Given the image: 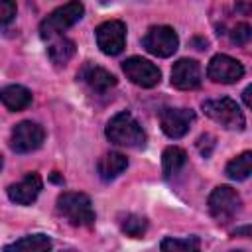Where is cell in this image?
I'll return each mask as SVG.
<instances>
[{"label":"cell","instance_id":"cell-1","mask_svg":"<svg viewBox=\"0 0 252 252\" xmlns=\"http://www.w3.org/2000/svg\"><path fill=\"white\" fill-rule=\"evenodd\" d=\"M106 138L122 148H144L146 146V132L138 124V120L130 112H118L114 114L104 130Z\"/></svg>","mask_w":252,"mask_h":252},{"label":"cell","instance_id":"cell-2","mask_svg":"<svg viewBox=\"0 0 252 252\" xmlns=\"http://www.w3.org/2000/svg\"><path fill=\"white\" fill-rule=\"evenodd\" d=\"M57 211L73 226H93L96 219L93 203L85 193H75V191L61 193L57 197Z\"/></svg>","mask_w":252,"mask_h":252},{"label":"cell","instance_id":"cell-3","mask_svg":"<svg viewBox=\"0 0 252 252\" xmlns=\"http://www.w3.org/2000/svg\"><path fill=\"white\" fill-rule=\"evenodd\" d=\"M203 112L215 120L217 124H220L226 130H236L242 132L246 128V118L244 112L240 110V106L236 104V100L228 98V96H220V98H209L203 102Z\"/></svg>","mask_w":252,"mask_h":252},{"label":"cell","instance_id":"cell-4","mask_svg":"<svg viewBox=\"0 0 252 252\" xmlns=\"http://www.w3.org/2000/svg\"><path fill=\"white\" fill-rule=\"evenodd\" d=\"M85 14V6L79 2V0H71L59 8H55L47 18L41 20L39 24V33L43 39H49V37H55L59 35L61 32L69 30L71 26H75Z\"/></svg>","mask_w":252,"mask_h":252},{"label":"cell","instance_id":"cell-5","mask_svg":"<svg viewBox=\"0 0 252 252\" xmlns=\"http://www.w3.org/2000/svg\"><path fill=\"white\" fill-rule=\"evenodd\" d=\"M240 205H242L240 195L228 185H219L209 195V213L213 215L215 220L222 224H226L236 217V213L240 211Z\"/></svg>","mask_w":252,"mask_h":252},{"label":"cell","instance_id":"cell-6","mask_svg":"<svg viewBox=\"0 0 252 252\" xmlns=\"http://www.w3.org/2000/svg\"><path fill=\"white\" fill-rule=\"evenodd\" d=\"M142 45L148 53L156 55V57H171L177 47H179V37L175 33L173 28L169 26H152L144 39H142Z\"/></svg>","mask_w":252,"mask_h":252},{"label":"cell","instance_id":"cell-7","mask_svg":"<svg viewBox=\"0 0 252 252\" xmlns=\"http://www.w3.org/2000/svg\"><path fill=\"white\" fill-rule=\"evenodd\" d=\"M94 37L104 55H120L126 45V26L120 20L102 22L94 30Z\"/></svg>","mask_w":252,"mask_h":252},{"label":"cell","instance_id":"cell-8","mask_svg":"<svg viewBox=\"0 0 252 252\" xmlns=\"http://www.w3.org/2000/svg\"><path fill=\"white\" fill-rule=\"evenodd\" d=\"M45 140V132L39 124L32 120H24L12 128L10 134V148L16 154H30L35 152Z\"/></svg>","mask_w":252,"mask_h":252},{"label":"cell","instance_id":"cell-9","mask_svg":"<svg viewBox=\"0 0 252 252\" xmlns=\"http://www.w3.org/2000/svg\"><path fill=\"white\" fill-rule=\"evenodd\" d=\"M122 71L134 85L142 89H152L161 79L159 69L144 57H128L126 61H122Z\"/></svg>","mask_w":252,"mask_h":252},{"label":"cell","instance_id":"cell-10","mask_svg":"<svg viewBox=\"0 0 252 252\" xmlns=\"http://www.w3.org/2000/svg\"><path fill=\"white\" fill-rule=\"evenodd\" d=\"M244 75V67L238 59L230 57V55H224V53H219L215 55L211 61H209V67H207V77L215 83H222V85H232V83H238Z\"/></svg>","mask_w":252,"mask_h":252},{"label":"cell","instance_id":"cell-11","mask_svg":"<svg viewBox=\"0 0 252 252\" xmlns=\"http://www.w3.org/2000/svg\"><path fill=\"white\" fill-rule=\"evenodd\" d=\"M195 120V112L191 108H173V106H167L159 112V124H161V130L167 138H181L189 132L191 124Z\"/></svg>","mask_w":252,"mask_h":252},{"label":"cell","instance_id":"cell-12","mask_svg":"<svg viewBox=\"0 0 252 252\" xmlns=\"http://www.w3.org/2000/svg\"><path fill=\"white\" fill-rule=\"evenodd\" d=\"M171 85L179 91H193L201 85V65L195 59H179L171 69Z\"/></svg>","mask_w":252,"mask_h":252},{"label":"cell","instance_id":"cell-13","mask_svg":"<svg viewBox=\"0 0 252 252\" xmlns=\"http://www.w3.org/2000/svg\"><path fill=\"white\" fill-rule=\"evenodd\" d=\"M93 93H98V94H104L108 93L112 87H116V77L106 71L104 67H98L94 63H85L77 75Z\"/></svg>","mask_w":252,"mask_h":252},{"label":"cell","instance_id":"cell-14","mask_svg":"<svg viewBox=\"0 0 252 252\" xmlns=\"http://www.w3.org/2000/svg\"><path fill=\"white\" fill-rule=\"evenodd\" d=\"M41 187H43L41 177L37 173H28L24 179L8 187V199L14 201L16 205H32L37 199Z\"/></svg>","mask_w":252,"mask_h":252},{"label":"cell","instance_id":"cell-15","mask_svg":"<svg viewBox=\"0 0 252 252\" xmlns=\"http://www.w3.org/2000/svg\"><path fill=\"white\" fill-rule=\"evenodd\" d=\"M126 167H128V159H126L124 154H120V152H108V154H104V156L98 159V163H96V173H98V177H100L102 181H112V179H116Z\"/></svg>","mask_w":252,"mask_h":252},{"label":"cell","instance_id":"cell-16","mask_svg":"<svg viewBox=\"0 0 252 252\" xmlns=\"http://www.w3.org/2000/svg\"><path fill=\"white\" fill-rule=\"evenodd\" d=\"M0 100L12 112H20L32 104V93L22 85H8L0 91Z\"/></svg>","mask_w":252,"mask_h":252},{"label":"cell","instance_id":"cell-17","mask_svg":"<svg viewBox=\"0 0 252 252\" xmlns=\"http://www.w3.org/2000/svg\"><path fill=\"white\" fill-rule=\"evenodd\" d=\"M185 163H187V154L181 148L169 146V148L163 150V154H161V165H163V175L167 179L175 177L185 167Z\"/></svg>","mask_w":252,"mask_h":252},{"label":"cell","instance_id":"cell-18","mask_svg":"<svg viewBox=\"0 0 252 252\" xmlns=\"http://www.w3.org/2000/svg\"><path fill=\"white\" fill-rule=\"evenodd\" d=\"M53 246L51 238L45 236V234H28V236H22L20 240L12 242V244H6L4 250H24V252H43V250H49Z\"/></svg>","mask_w":252,"mask_h":252},{"label":"cell","instance_id":"cell-19","mask_svg":"<svg viewBox=\"0 0 252 252\" xmlns=\"http://www.w3.org/2000/svg\"><path fill=\"white\" fill-rule=\"evenodd\" d=\"M47 55L55 65H65L75 55V43L71 39H67V37L55 35V39L47 47Z\"/></svg>","mask_w":252,"mask_h":252},{"label":"cell","instance_id":"cell-20","mask_svg":"<svg viewBox=\"0 0 252 252\" xmlns=\"http://www.w3.org/2000/svg\"><path fill=\"white\" fill-rule=\"evenodd\" d=\"M250 171H252V154L250 152H242L240 156H236L234 159H230L226 163V175L234 181L248 179Z\"/></svg>","mask_w":252,"mask_h":252},{"label":"cell","instance_id":"cell-21","mask_svg":"<svg viewBox=\"0 0 252 252\" xmlns=\"http://www.w3.org/2000/svg\"><path fill=\"white\" fill-rule=\"evenodd\" d=\"M161 250L165 252H189V250H199L201 248V240L197 236H187V238H163L159 244Z\"/></svg>","mask_w":252,"mask_h":252},{"label":"cell","instance_id":"cell-22","mask_svg":"<svg viewBox=\"0 0 252 252\" xmlns=\"http://www.w3.org/2000/svg\"><path fill=\"white\" fill-rule=\"evenodd\" d=\"M122 230L128 234V236H134V238H140L146 230H148V220L140 215H126L124 220H122Z\"/></svg>","mask_w":252,"mask_h":252},{"label":"cell","instance_id":"cell-23","mask_svg":"<svg viewBox=\"0 0 252 252\" xmlns=\"http://www.w3.org/2000/svg\"><path fill=\"white\" fill-rule=\"evenodd\" d=\"M250 35H252V28L248 24H236L232 30H230V41L234 45H246L250 41Z\"/></svg>","mask_w":252,"mask_h":252},{"label":"cell","instance_id":"cell-24","mask_svg":"<svg viewBox=\"0 0 252 252\" xmlns=\"http://www.w3.org/2000/svg\"><path fill=\"white\" fill-rule=\"evenodd\" d=\"M16 16V0H0V26H6Z\"/></svg>","mask_w":252,"mask_h":252},{"label":"cell","instance_id":"cell-25","mask_svg":"<svg viewBox=\"0 0 252 252\" xmlns=\"http://www.w3.org/2000/svg\"><path fill=\"white\" fill-rule=\"evenodd\" d=\"M197 148H199V152H201L205 158H209L211 152H213V148H215V138H213L211 134H203V136L197 140Z\"/></svg>","mask_w":252,"mask_h":252},{"label":"cell","instance_id":"cell-26","mask_svg":"<svg viewBox=\"0 0 252 252\" xmlns=\"http://www.w3.org/2000/svg\"><path fill=\"white\" fill-rule=\"evenodd\" d=\"M250 91H252V87H246L244 93H242V98H244V104L246 106H250Z\"/></svg>","mask_w":252,"mask_h":252},{"label":"cell","instance_id":"cell-27","mask_svg":"<svg viewBox=\"0 0 252 252\" xmlns=\"http://www.w3.org/2000/svg\"><path fill=\"white\" fill-rule=\"evenodd\" d=\"M2 165H4V159H2V156H0V169H2Z\"/></svg>","mask_w":252,"mask_h":252}]
</instances>
